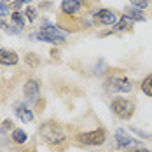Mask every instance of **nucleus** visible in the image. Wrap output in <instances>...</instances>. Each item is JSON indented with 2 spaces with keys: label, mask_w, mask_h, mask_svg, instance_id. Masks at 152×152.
<instances>
[{
  "label": "nucleus",
  "mask_w": 152,
  "mask_h": 152,
  "mask_svg": "<svg viewBox=\"0 0 152 152\" xmlns=\"http://www.w3.org/2000/svg\"><path fill=\"white\" fill-rule=\"evenodd\" d=\"M2 2H12V0H2Z\"/></svg>",
  "instance_id": "25"
},
{
  "label": "nucleus",
  "mask_w": 152,
  "mask_h": 152,
  "mask_svg": "<svg viewBox=\"0 0 152 152\" xmlns=\"http://www.w3.org/2000/svg\"><path fill=\"white\" fill-rule=\"evenodd\" d=\"M25 61H26V65H28V66H31V68H35V66L39 65V58H37L35 54H31V53H30V54H26Z\"/></svg>",
  "instance_id": "17"
},
{
  "label": "nucleus",
  "mask_w": 152,
  "mask_h": 152,
  "mask_svg": "<svg viewBox=\"0 0 152 152\" xmlns=\"http://www.w3.org/2000/svg\"><path fill=\"white\" fill-rule=\"evenodd\" d=\"M133 23H135V21H133L131 18H128V16H122V19L117 23L115 30H119V31H121V30H128V28H131V26H133Z\"/></svg>",
  "instance_id": "13"
},
{
  "label": "nucleus",
  "mask_w": 152,
  "mask_h": 152,
  "mask_svg": "<svg viewBox=\"0 0 152 152\" xmlns=\"http://www.w3.org/2000/svg\"><path fill=\"white\" fill-rule=\"evenodd\" d=\"M124 16H128V18H131L133 21H143V14L140 12V9H126L124 11Z\"/></svg>",
  "instance_id": "12"
},
{
  "label": "nucleus",
  "mask_w": 152,
  "mask_h": 152,
  "mask_svg": "<svg viewBox=\"0 0 152 152\" xmlns=\"http://www.w3.org/2000/svg\"><path fill=\"white\" fill-rule=\"evenodd\" d=\"M18 54L14 51H9V49H0V65H7V66H12L18 63Z\"/></svg>",
  "instance_id": "9"
},
{
  "label": "nucleus",
  "mask_w": 152,
  "mask_h": 152,
  "mask_svg": "<svg viewBox=\"0 0 152 152\" xmlns=\"http://www.w3.org/2000/svg\"><path fill=\"white\" fill-rule=\"evenodd\" d=\"M115 140H117L119 147H137V145H140V142H137L133 137H129V133L124 131V129L115 131Z\"/></svg>",
  "instance_id": "8"
},
{
  "label": "nucleus",
  "mask_w": 152,
  "mask_h": 152,
  "mask_svg": "<svg viewBox=\"0 0 152 152\" xmlns=\"http://www.w3.org/2000/svg\"><path fill=\"white\" fill-rule=\"evenodd\" d=\"M105 131L100 128V129H94V131H88V133H82L79 135V142L84 143V145H102L105 142Z\"/></svg>",
  "instance_id": "5"
},
{
  "label": "nucleus",
  "mask_w": 152,
  "mask_h": 152,
  "mask_svg": "<svg viewBox=\"0 0 152 152\" xmlns=\"http://www.w3.org/2000/svg\"><path fill=\"white\" fill-rule=\"evenodd\" d=\"M25 14H26V18H28V21H33V19L37 18V14H35V9H31V7H26Z\"/></svg>",
  "instance_id": "19"
},
{
  "label": "nucleus",
  "mask_w": 152,
  "mask_h": 152,
  "mask_svg": "<svg viewBox=\"0 0 152 152\" xmlns=\"http://www.w3.org/2000/svg\"><path fill=\"white\" fill-rule=\"evenodd\" d=\"M133 152H151V151H147V149H140V147H137V149H135Z\"/></svg>",
  "instance_id": "24"
},
{
  "label": "nucleus",
  "mask_w": 152,
  "mask_h": 152,
  "mask_svg": "<svg viewBox=\"0 0 152 152\" xmlns=\"http://www.w3.org/2000/svg\"><path fill=\"white\" fill-rule=\"evenodd\" d=\"M142 91L145 93L147 96H152V74L143 79V82H142Z\"/></svg>",
  "instance_id": "14"
},
{
  "label": "nucleus",
  "mask_w": 152,
  "mask_h": 152,
  "mask_svg": "<svg viewBox=\"0 0 152 152\" xmlns=\"http://www.w3.org/2000/svg\"><path fill=\"white\" fill-rule=\"evenodd\" d=\"M61 11H63L65 14H68V16L79 12V11H80V0H63Z\"/></svg>",
  "instance_id": "11"
},
{
  "label": "nucleus",
  "mask_w": 152,
  "mask_h": 152,
  "mask_svg": "<svg viewBox=\"0 0 152 152\" xmlns=\"http://www.w3.org/2000/svg\"><path fill=\"white\" fill-rule=\"evenodd\" d=\"M30 2H31V0H16V2H14V7H16V9H19L23 4H30Z\"/></svg>",
  "instance_id": "22"
},
{
  "label": "nucleus",
  "mask_w": 152,
  "mask_h": 152,
  "mask_svg": "<svg viewBox=\"0 0 152 152\" xmlns=\"http://www.w3.org/2000/svg\"><path fill=\"white\" fill-rule=\"evenodd\" d=\"M33 37H39L40 40H44V42H51V44H54V46H60V44L65 42V33L60 31L56 26H53V25L42 26L40 31H39L37 35H33Z\"/></svg>",
  "instance_id": "2"
},
{
  "label": "nucleus",
  "mask_w": 152,
  "mask_h": 152,
  "mask_svg": "<svg viewBox=\"0 0 152 152\" xmlns=\"http://www.w3.org/2000/svg\"><path fill=\"white\" fill-rule=\"evenodd\" d=\"M26 133L23 131V129H12V140H14L16 143H25L26 142Z\"/></svg>",
  "instance_id": "15"
},
{
  "label": "nucleus",
  "mask_w": 152,
  "mask_h": 152,
  "mask_svg": "<svg viewBox=\"0 0 152 152\" xmlns=\"http://www.w3.org/2000/svg\"><path fill=\"white\" fill-rule=\"evenodd\" d=\"M131 131H133V133H137L138 137H142V138H151V135H149V133H143V131H140L138 128H131Z\"/></svg>",
  "instance_id": "21"
},
{
  "label": "nucleus",
  "mask_w": 152,
  "mask_h": 152,
  "mask_svg": "<svg viewBox=\"0 0 152 152\" xmlns=\"http://www.w3.org/2000/svg\"><path fill=\"white\" fill-rule=\"evenodd\" d=\"M131 4H133L137 9H140V11H142V9H145V7L149 5V2H147V0H131Z\"/></svg>",
  "instance_id": "18"
},
{
  "label": "nucleus",
  "mask_w": 152,
  "mask_h": 152,
  "mask_svg": "<svg viewBox=\"0 0 152 152\" xmlns=\"http://www.w3.org/2000/svg\"><path fill=\"white\" fill-rule=\"evenodd\" d=\"M40 133H42V137L46 138L51 145H54V147L63 145L65 140H66V138H65V133H63V129H61L56 122H46V124L40 128Z\"/></svg>",
  "instance_id": "1"
},
{
  "label": "nucleus",
  "mask_w": 152,
  "mask_h": 152,
  "mask_svg": "<svg viewBox=\"0 0 152 152\" xmlns=\"http://www.w3.org/2000/svg\"><path fill=\"white\" fill-rule=\"evenodd\" d=\"M23 91H25L26 100L35 102V100H37V96H39V93H40V84H39V80H35V79L26 80V82H25V88H23Z\"/></svg>",
  "instance_id": "6"
},
{
  "label": "nucleus",
  "mask_w": 152,
  "mask_h": 152,
  "mask_svg": "<svg viewBox=\"0 0 152 152\" xmlns=\"http://www.w3.org/2000/svg\"><path fill=\"white\" fill-rule=\"evenodd\" d=\"M16 115L19 117V121H23V122L33 121V112H31L25 103H18V105H16Z\"/></svg>",
  "instance_id": "10"
},
{
  "label": "nucleus",
  "mask_w": 152,
  "mask_h": 152,
  "mask_svg": "<svg viewBox=\"0 0 152 152\" xmlns=\"http://www.w3.org/2000/svg\"><path fill=\"white\" fill-rule=\"evenodd\" d=\"M12 23H14V25L18 26V28H19V30L25 26V19H23L21 12H12Z\"/></svg>",
  "instance_id": "16"
},
{
  "label": "nucleus",
  "mask_w": 152,
  "mask_h": 152,
  "mask_svg": "<svg viewBox=\"0 0 152 152\" xmlns=\"http://www.w3.org/2000/svg\"><path fill=\"white\" fill-rule=\"evenodd\" d=\"M105 89L110 93H129L133 89V84L129 79H122V77H112L108 79L105 84Z\"/></svg>",
  "instance_id": "4"
},
{
  "label": "nucleus",
  "mask_w": 152,
  "mask_h": 152,
  "mask_svg": "<svg viewBox=\"0 0 152 152\" xmlns=\"http://www.w3.org/2000/svg\"><path fill=\"white\" fill-rule=\"evenodd\" d=\"M94 18H96V21H98L100 25H105V26H112V25L117 21L115 12L110 11V9H102V11H98Z\"/></svg>",
  "instance_id": "7"
},
{
  "label": "nucleus",
  "mask_w": 152,
  "mask_h": 152,
  "mask_svg": "<svg viewBox=\"0 0 152 152\" xmlns=\"http://www.w3.org/2000/svg\"><path fill=\"white\" fill-rule=\"evenodd\" d=\"M7 14H9V9H7V5L0 0V18H2V16H7Z\"/></svg>",
  "instance_id": "20"
},
{
  "label": "nucleus",
  "mask_w": 152,
  "mask_h": 152,
  "mask_svg": "<svg viewBox=\"0 0 152 152\" xmlns=\"http://www.w3.org/2000/svg\"><path fill=\"white\" fill-rule=\"evenodd\" d=\"M12 128V121H4V129H11Z\"/></svg>",
  "instance_id": "23"
},
{
  "label": "nucleus",
  "mask_w": 152,
  "mask_h": 152,
  "mask_svg": "<svg viewBox=\"0 0 152 152\" xmlns=\"http://www.w3.org/2000/svg\"><path fill=\"white\" fill-rule=\"evenodd\" d=\"M112 110L115 115H119L122 119H129L135 112V103L126 100V98H115L112 102Z\"/></svg>",
  "instance_id": "3"
}]
</instances>
